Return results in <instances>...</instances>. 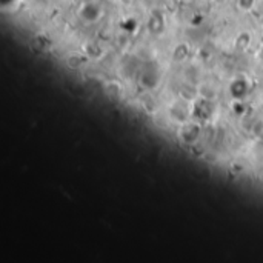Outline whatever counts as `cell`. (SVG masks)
Returning <instances> with one entry per match:
<instances>
[{
	"label": "cell",
	"mask_w": 263,
	"mask_h": 263,
	"mask_svg": "<svg viewBox=\"0 0 263 263\" xmlns=\"http://www.w3.org/2000/svg\"><path fill=\"white\" fill-rule=\"evenodd\" d=\"M80 16L83 17V20L93 22L99 17V8L94 3H88L82 8V11H80Z\"/></svg>",
	"instance_id": "1"
},
{
	"label": "cell",
	"mask_w": 263,
	"mask_h": 263,
	"mask_svg": "<svg viewBox=\"0 0 263 263\" xmlns=\"http://www.w3.org/2000/svg\"><path fill=\"white\" fill-rule=\"evenodd\" d=\"M237 3H238V8L242 11H249L254 6L256 0H237Z\"/></svg>",
	"instance_id": "2"
},
{
	"label": "cell",
	"mask_w": 263,
	"mask_h": 263,
	"mask_svg": "<svg viewBox=\"0 0 263 263\" xmlns=\"http://www.w3.org/2000/svg\"><path fill=\"white\" fill-rule=\"evenodd\" d=\"M207 2H208V0H207Z\"/></svg>",
	"instance_id": "3"
}]
</instances>
